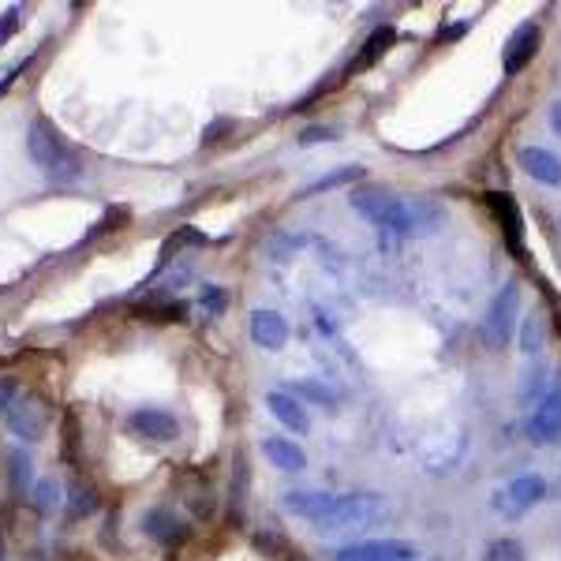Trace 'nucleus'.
Here are the masks:
<instances>
[{
    "label": "nucleus",
    "mask_w": 561,
    "mask_h": 561,
    "mask_svg": "<svg viewBox=\"0 0 561 561\" xmlns=\"http://www.w3.org/2000/svg\"><path fill=\"white\" fill-rule=\"evenodd\" d=\"M352 206L367 217L370 225L393 232V237H420L442 221V210L427 198H401L389 187H356Z\"/></svg>",
    "instance_id": "1"
},
{
    "label": "nucleus",
    "mask_w": 561,
    "mask_h": 561,
    "mask_svg": "<svg viewBox=\"0 0 561 561\" xmlns=\"http://www.w3.org/2000/svg\"><path fill=\"white\" fill-rule=\"evenodd\" d=\"M26 153L38 165V173L53 184H76L83 176V153L68 142V135L57 128L53 121H31V131H26Z\"/></svg>",
    "instance_id": "2"
},
{
    "label": "nucleus",
    "mask_w": 561,
    "mask_h": 561,
    "mask_svg": "<svg viewBox=\"0 0 561 561\" xmlns=\"http://www.w3.org/2000/svg\"><path fill=\"white\" fill-rule=\"evenodd\" d=\"M382 510H386L382 494H370V491L337 494V505H333V513L319 524V528L330 531V536H352V531H364L367 524H375L382 517Z\"/></svg>",
    "instance_id": "3"
},
{
    "label": "nucleus",
    "mask_w": 561,
    "mask_h": 561,
    "mask_svg": "<svg viewBox=\"0 0 561 561\" xmlns=\"http://www.w3.org/2000/svg\"><path fill=\"white\" fill-rule=\"evenodd\" d=\"M547 497V479L542 476H517L513 483H505L502 491L494 494V510L502 517H524L531 505H539Z\"/></svg>",
    "instance_id": "4"
},
{
    "label": "nucleus",
    "mask_w": 561,
    "mask_h": 561,
    "mask_svg": "<svg viewBox=\"0 0 561 561\" xmlns=\"http://www.w3.org/2000/svg\"><path fill=\"white\" fill-rule=\"evenodd\" d=\"M517 311H520V288L510 280V285L494 296L491 311H486V322H483L486 341H491V345H497V348L510 345L513 330H517Z\"/></svg>",
    "instance_id": "5"
},
{
    "label": "nucleus",
    "mask_w": 561,
    "mask_h": 561,
    "mask_svg": "<svg viewBox=\"0 0 561 561\" xmlns=\"http://www.w3.org/2000/svg\"><path fill=\"white\" fill-rule=\"evenodd\" d=\"M8 431L20 442L45 438V431H49V404L34 393H23L20 401L12 404V412H8Z\"/></svg>",
    "instance_id": "6"
},
{
    "label": "nucleus",
    "mask_w": 561,
    "mask_h": 561,
    "mask_svg": "<svg viewBox=\"0 0 561 561\" xmlns=\"http://www.w3.org/2000/svg\"><path fill=\"white\" fill-rule=\"evenodd\" d=\"M333 561H420L415 547L404 539H370V542H348L333 550Z\"/></svg>",
    "instance_id": "7"
},
{
    "label": "nucleus",
    "mask_w": 561,
    "mask_h": 561,
    "mask_svg": "<svg viewBox=\"0 0 561 561\" xmlns=\"http://www.w3.org/2000/svg\"><path fill=\"white\" fill-rule=\"evenodd\" d=\"M528 438L539 442V446H550V442L561 438V382L547 389V397L536 404L528 420Z\"/></svg>",
    "instance_id": "8"
},
{
    "label": "nucleus",
    "mask_w": 561,
    "mask_h": 561,
    "mask_svg": "<svg viewBox=\"0 0 561 561\" xmlns=\"http://www.w3.org/2000/svg\"><path fill=\"white\" fill-rule=\"evenodd\" d=\"M539 45H542V26L539 23H520L517 34L505 42V53H502L505 71H510V76H517V71L528 68L531 60H536Z\"/></svg>",
    "instance_id": "9"
},
{
    "label": "nucleus",
    "mask_w": 561,
    "mask_h": 561,
    "mask_svg": "<svg viewBox=\"0 0 561 561\" xmlns=\"http://www.w3.org/2000/svg\"><path fill=\"white\" fill-rule=\"evenodd\" d=\"M128 431L147 442H173L180 434V420L165 409H135L128 415Z\"/></svg>",
    "instance_id": "10"
},
{
    "label": "nucleus",
    "mask_w": 561,
    "mask_h": 561,
    "mask_svg": "<svg viewBox=\"0 0 561 561\" xmlns=\"http://www.w3.org/2000/svg\"><path fill=\"white\" fill-rule=\"evenodd\" d=\"M285 505L296 513V517L311 520L314 528H319V524L333 513V505H337V494H330V491H288Z\"/></svg>",
    "instance_id": "11"
},
{
    "label": "nucleus",
    "mask_w": 561,
    "mask_h": 561,
    "mask_svg": "<svg viewBox=\"0 0 561 561\" xmlns=\"http://www.w3.org/2000/svg\"><path fill=\"white\" fill-rule=\"evenodd\" d=\"M517 161H520L524 173H528L531 180H539V184H547V187H558L561 184V161H558V153H550V150H542V147H524L517 153Z\"/></svg>",
    "instance_id": "12"
},
{
    "label": "nucleus",
    "mask_w": 561,
    "mask_h": 561,
    "mask_svg": "<svg viewBox=\"0 0 561 561\" xmlns=\"http://www.w3.org/2000/svg\"><path fill=\"white\" fill-rule=\"evenodd\" d=\"M266 409L274 412V420L280 423V427H288V431H296V434L311 431V420H307L304 404L296 401V397L288 393V389H274V393L266 397Z\"/></svg>",
    "instance_id": "13"
},
{
    "label": "nucleus",
    "mask_w": 561,
    "mask_h": 561,
    "mask_svg": "<svg viewBox=\"0 0 561 561\" xmlns=\"http://www.w3.org/2000/svg\"><path fill=\"white\" fill-rule=\"evenodd\" d=\"M251 341H255L259 348H285L288 341V322L280 319L277 311H251Z\"/></svg>",
    "instance_id": "14"
},
{
    "label": "nucleus",
    "mask_w": 561,
    "mask_h": 561,
    "mask_svg": "<svg viewBox=\"0 0 561 561\" xmlns=\"http://www.w3.org/2000/svg\"><path fill=\"white\" fill-rule=\"evenodd\" d=\"M262 454H266V460L274 468H280V472H304L307 468V454L300 446H296L293 438H262Z\"/></svg>",
    "instance_id": "15"
},
{
    "label": "nucleus",
    "mask_w": 561,
    "mask_h": 561,
    "mask_svg": "<svg viewBox=\"0 0 561 561\" xmlns=\"http://www.w3.org/2000/svg\"><path fill=\"white\" fill-rule=\"evenodd\" d=\"M142 531H147L150 539L165 542V547H173V542H184L187 539L184 520H180L176 513H169V510H150L147 517H142Z\"/></svg>",
    "instance_id": "16"
},
{
    "label": "nucleus",
    "mask_w": 561,
    "mask_h": 561,
    "mask_svg": "<svg viewBox=\"0 0 561 561\" xmlns=\"http://www.w3.org/2000/svg\"><path fill=\"white\" fill-rule=\"evenodd\" d=\"M486 206H491V210H494L497 225H502V229H505V237H510V248H513V251H520L524 225H520L517 203H513L510 195H497V192H491V195H486Z\"/></svg>",
    "instance_id": "17"
},
{
    "label": "nucleus",
    "mask_w": 561,
    "mask_h": 561,
    "mask_svg": "<svg viewBox=\"0 0 561 561\" xmlns=\"http://www.w3.org/2000/svg\"><path fill=\"white\" fill-rule=\"evenodd\" d=\"M393 42H397L393 26H378V31H370L367 42H364V49H359V57H356V68H370L375 60H382Z\"/></svg>",
    "instance_id": "18"
},
{
    "label": "nucleus",
    "mask_w": 561,
    "mask_h": 561,
    "mask_svg": "<svg viewBox=\"0 0 561 561\" xmlns=\"http://www.w3.org/2000/svg\"><path fill=\"white\" fill-rule=\"evenodd\" d=\"M98 505H102L98 486L90 483V479H76L71 491H68V513H76V517H90V513H98Z\"/></svg>",
    "instance_id": "19"
},
{
    "label": "nucleus",
    "mask_w": 561,
    "mask_h": 561,
    "mask_svg": "<svg viewBox=\"0 0 561 561\" xmlns=\"http://www.w3.org/2000/svg\"><path fill=\"white\" fill-rule=\"evenodd\" d=\"M8 479H12L15 491H34V460L31 454H23V449H15L12 457H8Z\"/></svg>",
    "instance_id": "20"
},
{
    "label": "nucleus",
    "mask_w": 561,
    "mask_h": 561,
    "mask_svg": "<svg viewBox=\"0 0 561 561\" xmlns=\"http://www.w3.org/2000/svg\"><path fill=\"white\" fill-rule=\"evenodd\" d=\"M79 454H83V442H79V415L76 412H65V423H60V457L68 465H76Z\"/></svg>",
    "instance_id": "21"
},
{
    "label": "nucleus",
    "mask_w": 561,
    "mask_h": 561,
    "mask_svg": "<svg viewBox=\"0 0 561 561\" xmlns=\"http://www.w3.org/2000/svg\"><path fill=\"white\" fill-rule=\"evenodd\" d=\"M542 341H547V322H542L539 311H531L528 319H524V325H520V348H524V356H536V352L542 348Z\"/></svg>",
    "instance_id": "22"
},
{
    "label": "nucleus",
    "mask_w": 561,
    "mask_h": 561,
    "mask_svg": "<svg viewBox=\"0 0 561 561\" xmlns=\"http://www.w3.org/2000/svg\"><path fill=\"white\" fill-rule=\"evenodd\" d=\"M60 502H65V494H60L57 479H38V483H34V505H38L42 517H49Z\"/></svg>",
    "instance_id": "23"
},
{
    "label": "nucleus",
    "mask_w": 561,
    "mask_h": 561,
    "mask_svg": "<svg viewBox=\"0 0 561 561\" xmlns=\"http://www.w3.org/2000/svg\"><path fill=\"white\" fill-rule=\"evenodd\" d=\"M364 176V169L359 165H345V169H337V173H330V176H322V180H314L311 187H307L304 195H319V192H333V187H341V184H352V180H359Z\"/></svg>",
    "instance_id": "24"
},
{
    "label": "nucleus",
    "mask_w": 561,
    "mask_h": 561,
    "mask_svg": "<svg viewBox=\"0 0 561 561\" xmlns=\"http://www.w3.org/2000/svg\"><path fill=\"white\" fill-rule=\"evenodd\" d=\"M483 561H528V558H524V547L517 539H494L491 547H486Z\"/></svg>",
    "instance_id": "25"
},
{
    "label": "nucleus",
    "mask_w": 561,
    "mask_h": 561,
    "mask_svg": "<svg viewBox=\"0 0 561 561\" xmlns=\"http://www.w3.org/2000/svg\"><path fill=\"white\" fill-rule=\"evenodd\" d=\"M288 393H307L311 401H319L325 404V409H333L337 404V397H333V389L330 386H322V382H314V378H304V382H293V389Z\"/></svg>",
    "instance_id": "26"
},
{
    "label": "nucleus",
    "mask_w": 561,
    "mask_h": 561,
    "mask_svg": "<svg viewBox=\"0 0 561 561\" xmlns=\"http://www.w3.org/2000/svg\"><path fill=\"white\" fill-rule=\"evenodd\" d=\"M139 319H158V322H176L184 319V304H161V307H135Z\"/></svg>",
    "instance_id": "27"
},
{
    "label": "nucleus",
    "mask_w": 561,
    "mask_h": 561,
    "mask_svg": "<svg viewBox=\"0 0 561 561\" xmlns=\"http://www.w3.org/2000/svg\"><path fill=\"white\" fill-rule=\"evenodd\" d=\"M23 397V386H20V378H12V375H0V415H8L12 412V404Z\"/></svg>",
    "instance_id": "28"
},
{
    "label": "nucleus",
    "mask_w": 561,
    "mask_h": 561,
    "mask_svg": "<svg viewBox=\"0 0 561 561\" xmlns=\"http://www.w3.org/2000/svg\"><path fill=\"white\" fill-rule=\"evenodd\" d=\"M15 31H20V8L12 4V8H4V15H0V49L15 38Z\"/></svg>",
    "instance_id": "29"
},
{
    "label": "nucleus",
    "mask_w": 561,
    "mask_h": 561,
    "mask_svg": "<svg viewBox=\"0 0 561 561\" xmlns=\"http://www.w3.org/2000/svg\"><path fill=\"white\" fill-rule=\"evenodd\" d=\"M243 494H248V465L237 457V479H232V510H243Z\"/></svg>",
    "instance_id": "30"
},
{
    "label": "nucleus",
    "mask_w": 561,
    "mask_h": 561,
    "mask_svg": "<svg viewBox=\"0 0 561 561\" xmlns=\"http://www.w3.org/2000/svg\"><path fill=\"white\" fill-rule=\"evenodd\" d=\"M333 139H341V131L337 128H304L300 131V142L307 147V142H333Z\"/></svg>",
    "instance_id": "31"
},
{
    "label": "nucleus",
    "mask_w": 561,
    "mask_h": 561,
    "mask_svg": "<svg viewBox=\"0 0 561 561\" xmlns=\"http://www.w3.org/2000/svg\"><path fill=\"white\" fill-rule=\"evenodd\" d=\"M203 300H206V311L217 314V311H221V307H225V293H221V288H206Z\"/></svg>",
    "instance_id": "32"
},
{
    "label": "nucleus",
    "mask_w": 561,
    "mask_h": 561,
    "mask_svg": "<svg viewBox=\"0 0 561 561\" xmlns=\"http://www.w3.org/2000/svg\"><path fill=\"white\" fill-rule=\"evenodd\" d=\"M550 124H554V131L561 135V102L550 105Z\"/></svg>",
    "instance_id": "33"
},
{
    "label": "nucleus",
    "mask_w": 561,
    "mask_h": 561,
    "mask_svg": "<svg viewBox=\"0 0 561 561\" xmlns=\"http://www.w3.org/2000/svg\"><path fill=\"white\" fill-rule=\"evenodd\" d=\"M285 561H311L304 554V550H285Z\"/></svg>",
    "instance_id": "34"
}]
</instances>
